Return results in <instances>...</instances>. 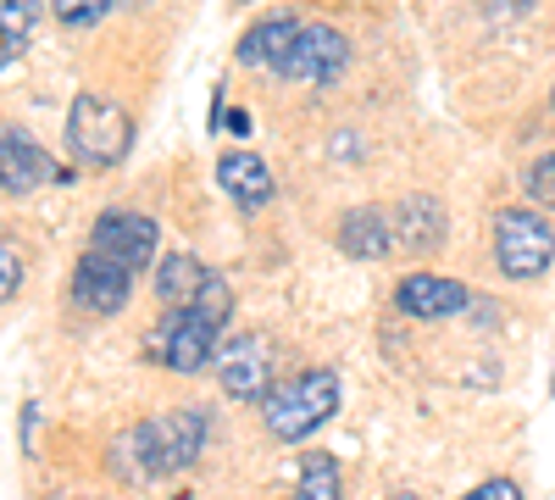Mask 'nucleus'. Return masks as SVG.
Wrapping results in <instances>:
<instances>
[{
	"label": "nucleus",
	"instance_id": "nucleus-15",
	"mask_svg": "<svg viewBox=\"0 0 555 500\" xmlns=\"http://www.w3.org/2000/svg\"><path fill=\"white\" fill-rule=\"evenodd\" d=\"M395 240L411 245V251L444 245V211H439V201H428V195L400 201V211H395Z\"/></svg>",
	"mask_w": 555,
	"mask_h": 500
},
{
	"label": "nucleus",
	"instance_id": "nucleus-23",
	"mask_svg": "<svg viewBox=\"0 0 555 500\" xmlns=\"http://www.w3.org/2000/svg\"><path fill=\"white\" fill-rule=\"evenodd\" d=\"M395 500H416V495H395Z\"/></svg>",
	"mask_w": 555,
	"mask_h": 500
},
{
	"label": "nucleus",
	"instance_id": "nucleus-16",
	"mask_svg": "<svg viewBox=\"0 0 555 500\" xmlns=\"http://www.w3.org/2000/svg\"><path fill=\"white\" fill-rule=\"evenodd\" d=\"M201 284H206V267H201L195 256H183V251L162 256V267H156V295H162V306H195Z\"/></svg>",
	"mask_w": 555,
	"mask_h": 500
},
{
	"label": "nucleus",
	"instance_id": "nucleus-4",
	"mask_svg": "<svg viewBox=\"0 0 555 500\" xmlns=\"http://www.w3.org/2000/svg\"><path fill=\"white\" fill-rule=\"evenodd\" d=\"M217 334H222V323L211 311H201V306H167V317L151 334V350H156L162 368L195 379L206 361L217 356Z\"/></svg>",
	"mask_w": 555,
	"mask_h": 500
},
{
	"label": "nucleus",
	"instance_id": "nucleus-5",
	"mask_svg": "<svg viewBox=\"0 0 555 500\" xmlns=\"http://www.w3.org/2000/svg\"><path fill=\"white\" fill-rule=\"evenodd\" d=\"M494 261L505 279H539V272H550L555 261V234H550V222L539 211H500L494 217Z\"/></svg>",
	"mask_w": 555,
	"mask_h": 500
},
{
	"label": "nucleus",
	"instance_id": "nucleus-24",
	"mask_svg": "<svg viewBox=\"0 0 555 500\" xmlns=\"http://www.w3.org/2000/svg\"><path fill=\"white\" fill-rule=\"evenodd\" d=\"M550 106H555V95H550Z\"/></svg>",
	"mask_w": 555,
	"mask_h": 500
},
{
	"label": "nucleus",
	"instance_id": "nucleus-19",
	"mask_svg": "<svg viewBox=\"0 0 555 500\" xmlns=\"http://www.w3.org/2000/svg\"><path fill=\"white\" fill-rule=\"evenodd\" d=\"M528 195H533L539 206H555V151L533 162V172H528Z\"/></svg>",
	"mask_w": 555,
	"mask_h": 500
},
{
	"label": "nucleus",
	"instance_id": "nucleus-18",
	"mask_svg": "<svg viewBox=\"0 0 555 500\" xmlns=\"http://www.w3.org/2000/svg\"><path fill=\"white\" fill-rule=\"evenodd\" d=\"M106 12H112V0H56V17L67 28H95Z\"/></svg>",
	"mask_w": 555,
	"mask_h": 500
},
{
	"label": "nucleus",
	"instance_id": "nucleus-11",
	"mask_svg": "<svg viewBox=\"0 0 555 500\" xmlns=\"http://www.w3.org/2000/svg\"><path fill=\"white\" fill-rule=\"evenodd\" d=\"M44 178H51V162H44V151L28 140V133L7 128V140H0V190H7L12 201L34 195Z\"/></svg>",
	"mask_w": 555,
	"mask_h": 500
},
{
	"label": "nucleus",
	"instance_id": "nucleus-25",
	"mask_svg": "<svg viewBox=\"0 0 555 500\" xmlns=\"http://www.w3.org/2000/svg\"><path fill=\"white\" fill-rule=\"evenodd\" d=\"M522 7H528V0H522Z\"/></svg>",
	"mask_w": 555,
	"mask_h": 500
},
{
	"label": "nucleus",
	"instance_id": "nucleus-8",
	"mask_svg": "<svg viewBox=\"0 0 555 500\" xmlns=\"http://www.w3.org/2000/svg\"><path fill=\"white\" fill-rule=\"evenodd\" d=\"M89 245L95 251H106V256H117L122 267H151L156 261V245H162V229L151 217H139V211H106L95 229H89Z\"/></svg>",
	"mask_w": 555,
	"mask_h": 500
},
{
	"label": "nucleus",
	"instance_id": "nucleus-13",
	"mask_svg": "<svg viewBox=\"0 0 555 500\" xmlns=\"http://www.w3.org/2000/svg\"><path fill=\"white\" fill-rule=\"evenodd\" d=\"M295 34H300V23L284 12V17H261L245 39H240V62L245 67H278L289 56V44H295Z\"/></svg>",
	"mask_w": 555,
	"mask_h": 500
},
{
	"label": "nucleus",
	"instance_id": "nucleus-20",
	"mask_svg": "<svg viewBox=\"0 0 555 500\" xmlns=\"http://www.w3.org/2000/svg\"><path fill=\"white\" fill-rule=\"evenodd\" d=\"M17 284H23V272H17V245L7 240V245H0V300H17Z\"/></svg>",
	"mask_w": 555,
	"mask_h": 500
},
{
	"label": "nucleus",
	"instance_id": "nucleus-22",
	"mask_svg": "<svg viewBox=\"0 0 555 500\" xmlns=\"http://www.w3.org/2000/svg\"><path fill=\"white\" fill-rule=\"evenodd\" d=\"M28 17H34V0H0V23L7 28H28Z\"/></svg>",
	"mask_w": 555,
	"mask_h": 500
},
{
	"label": "nucleus",
	"instance_id": "nucleus-12",
	"mask_svg": "<svg viewBox=\"0 0 555 500\" xmlns=\"http://www.w3.org/2000/svg\"><path fill=\"white\" fill-rule=\"evenodd\" d=\"M217 184L234 195L245 211H256V206L272 201V172H267V162H261L256 151H228V156L217 162Z\"/></svg>",
	"mask_w": 555,
	"mask_h": 500
},
{
	"label": "nucleus",
	"instance_id": "nucleus-14",
	"mask_svg": "<svg viewBox=\"0 0 555 500\" xmlns=\"http://www.w3.org/2000/svg\"><path fill=\"white\" fill-rule=\"evenodd\" d=\"M339 245L350 251V256H389L400 240H395V222L384 217V211H345L339 217Z\"/></svg>",
	"mask_w": 555,
	"mask_h": 500
},
{
	"label": "nucleus",
	"instance_id": "nucleus-2",
	"mask_svg": "<svg viewBox=\"0 0 555 500\" xmlns=\"http://www.w3.org/2000/svg\"><path fill=\"white\" fill-rule=\"evenodd\" d=\"M339 412V373H328V368H306V373H295V379H284V384H272L267 395H261V423H267V434L272 439H306L311 428H322Z\"/></svg>",
	"mask_w": 555,
	"mask_h": 500
},
{
	"label": "nucleus",
	"instance_id": "nucleus-3",
	"mask_svg": "<svg viewBox=\"0 0 555 500\" xmlns=\"http://www.w3.org/2000/svg\"><path fill=\"white\" fill-rule=\"evenodd\" d=\"M133 145V123L122 106L101 101V95H78L67 112V151L83 167H117Z\"/></svg>",
	"mask_w": 555,
	"mask_h": 500
},
{
	"label": "nucleus",
	"instance_id": "nucleus-17",
	"mask_svg": "<svg viewBox=\"0 0 555 500\" xmlns=\"http://www.w3.org/2000/svg\"><path fill=\"white\" fill-rule=\"evenodd\" d=\"M295 500H345L339 462L328 457V450H311V457H300V484H295Z\"/></svg>",
	"mask_w": 555,
	"mask_h": 500
},
{
	"label": "nucleus",
	"instance_id": "nucleus-9",
	"mask_svg": "<svg viewBox=\"0 0 555 500\" xmlns=\"http://www.w3.org/2000/svg\"><path fill=\"white\" fill-rule=\"evenodd\" d=\"M395 306L405 317H455L473 306V295H467V284L444 279V272H405L395 284Z\"/></svg>",
	"mask_w": 555,
	"mask_h": 500
},
{
	"label": "nucleus",
	"instance_id": "nucleus-7",
	"mask_svg": "<svg viewBox=\"0 0 555 500\" xmlns=\"http://www.w3.org/2000/svg\"><path fill=\"white\" fill-rule=\"evenodd\" d=\"M345 62H350V44H345L339 28L300 23V34L289 44V56L278 62V73H284V78H306V84H328V78L345 73Z\"/></svg>",
	"mask_w": 555,
	"mask_h": 500
},
{
	"label": "nucleus",
	"instance_id": "nucleus-21",
	"mask_svg": "<svg viewBox=\"0 0 555 500\" xmlns=\"http://www.w3.org/2000/svg\"><path fill=\"white\" fill-rule=\"evenodd\" d=\"M461 500H522V489L512 484V478H489V484H478V489H467Z\"/></svg>",
	"mask_w": 555,
	"mask_h": 500
},
{
	"label": "nucleus",
	"instance_id": "nucleus-6",
	"mask_svg": "<svg viewBox=\"0 0 555 500\" xmlns=\"http://www.w3.org/2000/svg\"><path fill=\"white\" fill-rule=\"evenodd\" d=\"M128 295H133V267H122L117 256L89 245V256L73 267V300L95 317H117L128 306Z\"/></svg>",
	"mask_w": 555,
	"mask_h": 500
},
{
	"label": "nucleus",
	"instance_id": "nucleus-10",
	"mask_svg": "<svg viewBox=\"0 0 555 500\" xmlns=\"http://www.w3.org/2000/svg\"><path fill=\"white\" fill-rule=\"evenodd\" d=\"M217 384L228 400H261L267 395V339H234L217 361Z\"/></svg>",
	"mask_w": 555,
	"mask_h": 500
},
{
	"label": "nucleus",
	"instance_id": "nucleus-1",
	"mask_svg": "<svg viewBox=\"0 0 555 500\" xmlns=\"http://www.w3.org/2000/svg\"><path fill=\"white\" fill-rule=\"evenodd\" d=\"M211 434V418L201 406H178L167 418H145L139 428H128L117 439V462L133 478H167L178 467H190L201 457V445Z\"/></svg>",
	"mask_w": 555,
	"mask_h": 500
}]
</instances>
